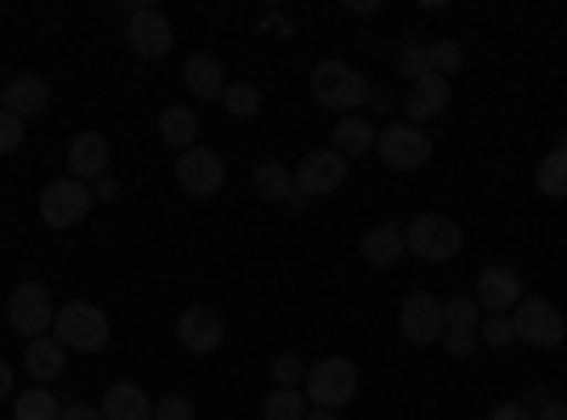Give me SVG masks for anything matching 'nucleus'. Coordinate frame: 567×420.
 Masks as SVG:
<instances>
[{
    "mask_svg": "<svg viewBox=\"0 0 567 420\" xmlns=\"http://www.w3.org/2000/svg\"><path fill=\"white\" fill-rule=\"evenodd\" d=\"M511 324H516V341H528V347H561L567 336V318L545 296H523L511 307Z\"/></svg>",
    "mask_w": 567,
    "mask_h": 420,
    "instance_id": "nucleus-5",
    "label": "nucleus"
},
{
    "mask_svg": "<svg viewBox=\"0 0 567 420\" xmlns=\"http://www.w3.org/2000/svg\"><path fill=\"white\" fill-rule=\"evenodd\" d=\"M534 420H567V403H561V398H545V403L534 409Z\"/></svg>",
    "mask_w": 567,
    "mask_h": 420,
    "instance_id": "nucleus-38",
    "label": "nucleus"
},
{
    "mask_svg": "<svg viewBox=\"0 0 567 420\" xmlns=\"http://www.w3.org/2000/svg\"><path fill=\"white\" fill-rule=\"evenodd\" d=\"M307 420H341L336 409H307Z\"/></svg>",
    "mask_w": 567,
    "mask_h": 420,
    "instance_id": "nucleus-41",
    "label": "nucleus"
},
{
    "mask_svg": "<svg viewBox=\"0 0 567 420\" xmlns=\"http://www.w3.org/2000/svg\"><path fill=\"white\" fill-rule=\"evenodd\" d=\"M154 420H194V403H187L182 392H165V398L154 403Z\"/></svg>",
    "mask_w": 567,
    "mask_h": 420,
    "instance_id": "nucleus-34",
    "label": "nucleus"
},
{
    "mask_svg": "<svg viewBox=\"0 0 567 420\" xmlns=\"http://www.w3.org/2000/svg\"><path fill=\"white\" fill-rule=\"evenodd\" d=\"M449 358H471V347H477V336H443Z\"/></svg>",
    "mask_w": 567,
    "mask_h": 420,
    "instance_id": "nucleus-37",
    "label": "nucleus"
},
{
    "mask_svg": "<svg viewBox=\"0 0 567 420\" xmlns=\"http://www.w3.org/2000/svg\"><path fill=\"white\" fill-rule=\"evenodd\" d=\"M539 194L545 199H567V148H550L545 160H539Z\"/></svg>",
    "mask_w": 567,
    "mask_h": 420,
    "instance_id": "nucleus-27",
    "label": "nucleus"
},
{
    "mask_svg": "<svg viewBox=\"0 0 567 420\" xmlns=\"http://www.w3.org/2000/svg\"><path fill=\"white\" fill-rule=\"evenodd\" d=\"M85 211H91V188H85V182H74V176L45 182V194H40V222L45 227H80Z\"/></svg>",
    "mask_w": 567,
    "mask_h": 420,
    "instance_id": "nucleus-7",
    "label": "nucleus"
},
{
    "mask_svg": "<svg viewBox=\"0 0 567 420\" xmlns=\"http://www.w3.org/2000/svg\"><path fill=\"white\" fill-rule=\"evenodd\" d=\"M176 341H182L187 352H216V347H221V313H216V307H187V313L176 318Z\"/></svg>",
    "mask_w": 567,
    "mask_h": 420,
    "instance_id": "nucleus-15",
    "label": "nucleus"
},
{
    "mask_svg": "<svg viewBox=\"0 0 567 420\" xmlns=\"http://www.w3.org/2000/svg\"><path fill=\"white\" fill-rule=\"evenodd\" d=\"M103 420H154V403H148V392H142V387L120 381V387L103 392Z\"/></svg>",
    "mask_w": 567,
    "mask_h": 420,
    "instance_id": "nucleus-19",
    "label": "nucleus"
},
{
    "mask_svg": "<svg viewBox=\"0 0 567 420\" xmlns=\"http://www.w3.org/2000/svg\"><path fill=\"white\" fill-rule=\"evenodd\" d=\"M460 222L454 216H443V211H425V216H414V222H403V245H409V256H420V262H454L460 256Z\"/></svg>",
    "mask_w": 567,
    "mask_h": 420,
    "instance_id": "nucleus-2",
    "label": "nucleus"
},
{
    "mask_svg": "<svg viewBox=\"0 0 567 420\" xmlns=\"http://www.w3.org/2000/svg\"><path fill=\"white\" fill-rule=\"evenodd\" d=\"M272 381H278V387H290V392H301V381H307V363H301L296 352L272 358Z\"/></svg>",
    "mask_w": 567,
    "mask_h": 420,
    "instance_id": "nucleus-33",
    "label": "nucleus"
},
{
    "mask_svg": "<svg viewBox=\"0 0 567 420\" xmlns=\"http://www.w3.org/2000/svg\"><path fill=\"white\" fill-rule=\"evenodd\" d=\"M312 98L347 120V114H358V109L374 98V85H369L352 63H318V69H312Z\"/></svg>",
    "mask_w": 567,
    "mask_h": 420,
    "instance_id": "nucleus-1",
    "label": "nucleus"
},
{
    "mask_svg": "<svg viewBox=\"0 0 567 420\" xmlns=\"http://www.w3.org/2000/svg\"><path fill=\"white\" fill-rule=\"evenodd\" d=\"M250 188H256L261 199H296V171L278 165V160H267V165H256Z\"/></svg>",
    "mask_w": 567,
    "mask_h": 420,
    "instance_id": "nucleus-22",
    "label": "nucleus"
},
{
    "mask_svg": "<svg viewBox=\"0 0 567 420\" xmlns=\"http://www.w3.org/2000/svg\"><path fill=\"white\" fill-rule=\"evenodd\" d=\"M516 301H523V273L511 262H494V267L477 273V307L483 313H511Z\"/></svg>",
    "mask_w": 567,
    "mask_h": 420,
    "instance_id": "nucleus-12",
    "label": "nucleus"
},
{
    "mask_svg": "<svg viewBox=\"0 0 567 420\" xmlns=\"http://www.w3.org/2000/svg\"><path fill=\"white\" fill-rule=\"evenodd\" d=\"M425 45H432V40H403L398 52H392V63H398V74H403L409 85L432 74V58H425Z\"/></svg>",
    "mask_w": 567,
    "mask_h": 420,
    "instance_id": "nucleus-28",
    "label": "nucleus"
},
{
    "mask_svg": "<svg viewBox=\"0 0 567 420\" xmlns=\"http://www.w3.org/2000/svg\"><path fill=\"white\" fill-rule=\"evenodd\" d=\"M52 336H58L69 352H103L114 330H109L103 307H91V301H63V307H58V324H52Z\"/></svg>",
    "mask_w": 567,
    "mask_h": 420,
    "instance_id": "nucleus-3",
    "label": "nucleus"
},
{
    "mask_svg": "<svg viewBox=\"0 0 567 420\" xmlns=\"http://www.w3.org/2000/svg\"><path fill=\"white\" fill-rule=\"evenodd\" d=\"M182 80H187V91H194V103H221V91H227V74H221L216 58H194L182 69Z\"/></svg>",
    "mask_w": 567,
    "mask_h": 420,
    "instance_id": "nucleus-20",
    "label": "nucleus"
},
{
    "mask_svg": "<svg viewBox=\"0 0 567 420\" xmlns=\"http://www.w3.org/2000/svg\"><path fill=\"white\" fill-rule=\"evenodd\" d=\"M221 109H227L233 120H256V114H261V91H256L250 80H239V85L227 80V91H221Z\"/></svg>",
    "mask_w": 567,
    "mask_h": 420,
    "instance_id": "nucleus-29",
    "label": "nucleus"
},
{
    "mask_svg": "<svg viewBox=\"0 0 567 420\" xmlns=\"http://www.w3.org/2000/svg\"><path fill=\"white\" fill-rule=\"evenodd\" d=\"M477 341H483V347H511V341H516L511 313H488V318L477 324Z\"/></svg>",
    "mask_w": 567,
    "mask_h": 420,
    "instance_id": "nucleus-32",
    "label": "nucleus"
},
{
    "mask_svg": "<svg viewBox=\"0 0 567 420\" xmlns=\"http://www.w3.org/2000/svg\"><path fill=\"white\" fill-rule=\"evenodd\" d=\"M369 148H374V125L358 120V114H347V120L336 125V154L352 160V154H369Z\"/></svg>",
    "mask_w": 567,
    "mask_h": 420,
    "instance_id": "nucleus-25",
    "label": "nucleus"
},
{
    "mask_svg": "<svg viewBox=\"0 0 567 420\" xmlns=\"http://www.w3.org/2000/svg\"><path fill=\"white\" fill-rule=\"evenodd\" d=\"M363 256L374 262V267H398L403 256H409V245H403V222H381L363 239Z\"/></svg>",
    "mask_w": 567,
    "mask_h": 420,
    "instance_id": "nucleus-21",
    "label": "nucleus"
},
{
    "mask_svg": "<svg viewBox=\"0 0 567 420\" xmlns=\"http://www.w3.org/2000/svg\"><path fill=\"white\" fill-rule=\"evenodd\" d=\"M12 420H63V409H58V398L45 387H29V392L12 398Z\"/></svg>",
    "mask_w": 567,
    "mask_h": 420,
    "instance_id": "nucleus-26",
    "label": "nucleus"
},
{
    "mask_svg": "<svg viewBox=\"0 0 567 420\" xmlns=\"http://www.w3.org/2000/svg\"><path fill=\"white\" fill-rule=\"evenodd\" d=\"M23 369H29V376L45 387V381H58L63 376V369H69V347L58 341V336H40V341H29L23 347Z\"/></svg>",
    "mask_w": 567,
    "mask_h": 420,
    "instance_id": "nucleus-18",
    "label": "nucleus"
},
{
    "mask_svg": "<svg viewBox=\"0 0 567 420\" xmlns=\"http://www.w3.org/2000/svg\"><path fill=\"white\" fill-rule=\"evenodd\" d=\"M0 398H12V363H0Z\"/></svg>",
    "mask_w": 567,
    "mask_h": 420,
    "instance_id": "nucleus-40",
    "label": "nucleus"
},
{
    "mask_svg": "<svg viewBox=\"0 0 567 420\" xmlns=\"http://www.w3.org/2000/svg\"><path fill=\"white\" fill-rule=\"evenodd\" d=\"M159 136L176 154H187V148H194V136H199V114L194 109H165L159 114Z\"/></svg>",
    "mask_w": 567,
    "mask_h": 420,
    "instance_id": "nucleus-23",
    "label": "nucleus"
},
{
    "mask_svg": "<svg viewBox=\"0 0 567 420\" xmlns=\"http://www.w3.org/2000/svg\"><path fill=\"white\" fill-rule=\"evenodd\" d=\"M307 392H290V387H272V398L261 403V414L267 420H307Z\"/></svg>",
    "mask_w": 567,
    "mask_h": 420,
    "instance_id": "nucleus-30",
    "label": "nucleus"
},
{
    "mask_svg": "<svg viewBox=\"0 0 567 420\" xmlns=\"http://www.w3.org/2000/svg\"><path fill=\"white\" fill-rule=\"evenodd\" d=\"M7 318H12V330H18V336L40 341V336H52L58 307H52V296H45L40 285H18V290H12V301H7Z\"/></svg>",
    "mask_w": 567,
    "mask_h": 420,
    "instance_id": "nucleus-8",
    "label": "nucleus"
},
{
    "mask_svg": "<svg viewBox=\"0 0 567 420\" xmlns=\"http://www.w3.org/2000/svg\"><path fill=\"white\" fill-rule=\"evenodd\" d=\"M63 420H103V409H91V403H63Z\"/></svg>",
    "mask_w": 567,
    "mask_h": 420,
    "instance_id": "nucleus-39",
    "label": "nucleus"
},
{
    "mask_svg": "<svg viewBox=\"0 0 567 420\" xmlns=\"http://www.w3.org/2000/svg\"><path fill=\"white\" fill-rule=\"evenodd\" d=\"M347 182V160L336 154V148H318V154H307L301 165H296V194L301 199H329Z\"/></svg>",
    "mask_w": 567,
    "mask_h": 420,
    "instance_id": "nucleus-10",
    "label": "nucleus"
},
{
    "mask_svg": "<svg viewBox=\"0 0 567 420\" xmlns=\"http://www.w3.org/2000/svg\"><path fill=\"white\" fill-rule=\"evenodd\" d=\"M0 98H7V103H0L7 114L29 120V114H40L45 103H52V85H45L40 74H12V80H7V91H0Z\"/></svg>",
    "mask_w": 567,
    "mask_h": 420,
    "instance_id": "nucleus-16",
    "label": "nucleus"
},
{
    "mask_svg": "<svg viewBox=\"0 0 567 420\" xmlns=\"http://www.w3.org/2000/svg\"><path fill=\"white\" fill-rule=\"evenodd\" d=\"M403 109H409V125L437 120V114L449 109V80H437V74L414 80V85H409V98H403Z\"/></svg>",
    "mask_w": 567,
    "mask_h": 420,
    "instance_id": "nucleus-17",
    "label": "nucleus"
},
{
    "mask_svg": "<svg viewBox=\"0 0 567 420\" xmlns=\"http://www.w3.org/2000/svg\"><path fill=\"white\" fill-rule=\"evenodd\" d=\"M488 420H534V409H523V403H499V409H488Z\"/></svg>",
    "mask_w": 567,
    "mask_h": 420,
    "instance_id": "nucleus-36",
    "label": "nucleus"
},
{
    "mask_svg": "<svg viewBox=\"0 0 567 420\" xmlns=\"http://www.w3.org/2000/svg\"><path fill=\"white\" fill-rule=\"evenodd\" d=\"M398 330H403V341H414V347H437V341H443V301H437V296H425V290L403 296V307H398Z\"/></svg>",
    "mask_w": 567,
    "mask_h": 420,
    "instance_id": "nucleus-9",
    "label": "nucleus"
},
{
    "mask_svg": "<svg viewBox=\"0 0 567 420\" xmlns=\"http://www.w3.org/2000/svg\"><path fill=\"white\" fill-rule=\"evenodd\" d=\"M125 34H131V52L136 58H148V63H159L165 52H171V18L165 12H154V7H136L131 18H125Z\"/></svg>",
    "mask_w": 567,
    "mask_h": 420,
    "instance_id": "nucleus-11",
    "label": "nucleus"
},
{
    "mask_svg": "<svg viewBox=\"0 0 567 420\" xmlns=\"http://www.w3.org/2000/svg\"><path fill=\"white\" fill-rule=\"evenodd\" d=\"M374 154L392 171H420L432 160V136H425V125H386V131H374Z\"/></svg>",
    "mask_w": 567,
    "mask_h": 420,
    "instance_id": "nucleus-6",
    "label": "nucleus"
},
{
    "mask_svg": "<svg viewBox=\"0 0 567 420\" xmlns=\"http://www.w3.org/2000/svg\"><path fill=\"white\" fill-rule=\"evenodd\" d=\"M307 403L312 409H341L358 398V363L352 358H323V363H307V381H301Z\"/></svg>",
    "mask_w": 567,
    "mask_h": 420,
    "instance_id": "nucleus-4",
    "label": "nucleus"
},
{
    "mask_svg": "<svg viewBox=\"0 0 567 420\" xmlns=\"http://www.w3.org/2000/svg\"><path fill=\"white\" fill-rule=\"evenodd\" d=\"M477 324H483L477 296H454V301H443V336H477Z\"/></svg>",
    "mask_w": 567,
    "mask_h": 420,
    "instance_id": "nucleus-24",
    "label": "nucleus"
},
{
    "mask_svg": "<svg viewBox=\"0 0 567 420\" xmlns=\"http://www.w3.org/2000/svg\"><path fill=\"white\" fill-rule=\"evenodd\" d=\"M69 176L85 182V188L109 176V136L103 131H80L74 143H69Z\"/></svg>",
    "mask_w": 567,
    "mask_h": 420,
    "instance_id": "nucleus-14",
    "label": "nucleus"
},
{
    "mask_svg": "<svg viewBox=\"0 0 567 420\" xmlns=\"http://www.w3.org/2000/svg\"><path fill=\"white\" fill-rule=\"evenodd\" d=\"M23 148V120L0 109V154H18Z\"/></svg>",
    "mask_w": 567,
    "mask_h": 420,
    "instance_id": "nucleus-35",
    "label": "nucleus"
},
{
    "mask_svg": "<svg viewBox=\"0 0 567 420\" xmlns=\"http://www.w3.org/2000/svg\"><path fill=\"white\" fill-rule=\"evenodd\" d=\"M425 58H432V74H437V80H449V74L465 63V45H460V40H432V45H425Z\"/></svg>",
    "mask_w": 567,
    "mask_h": 420,
    "instance_id": "nucleus-31",
    "label": "nucleus"
},
{
    "mask_svg": "<svg viewBox=\"0 0 567 420\" xmlns=\"http://www.w3.org/2000/svg\"><path fill=\"white\" fill-rule=\"evenodd\" d=\"M176 182H182V188L187 194H194V199H210L216 188H221V160L210 154V148H187V154H176Z\"/></svg>",
    "mask_w": 567,
    "mask_h": 420,
    "instance_id": "nucleus-13",
    "label": "nucleus"
}]
</instances>
